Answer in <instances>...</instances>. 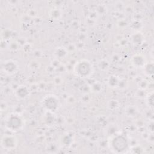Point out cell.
Here are the masks:
<instances>
[{"instance_id":"obj_1","label":"cell","mask_w":154,"mask_h":154,"mask_svg":"<svg viewBox=\"0 0 154 154\" xmlns=\"http://www.w3.org/2000/svg\"><path fill=\"white\" fill-rule=\"evenodd\" d=\"M112 146L115 150L122 152L127 148V140L123 136H118L113 140Z\"/></svg>"}]
</instances>
